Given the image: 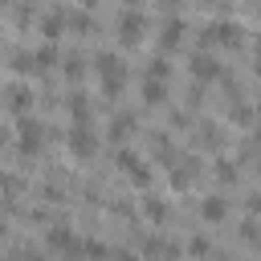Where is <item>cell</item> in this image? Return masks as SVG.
Segmentation results:
<instances>
[{
    "label": "cell",
    "mask_w": 261,
    "mask_h": 261,
    "mask_svg": "<svg viewBox=\"0 0 261 261\" xmlns=\"http://www.w3.org/2000/svg\"><path fill=\"white\" fill-rule=\"evenodd\" d=\"M200 4H216V0H200Z\"/></svg>",
    "instance_id": "39"
},
{
    "label": "cell",
    "mask_w": 261,
    "mask_h": 261,
    "mask_svg": "<svg viewBox=\"0 0 261 261\" xmlns=\"http://www.w3.org/2000/svg\"><path fill=\"white\" fill-rule=\"evenodd\" d=\"M184 163H188V167H175V163H171V188H188V184H192L196 163H192V159H184Z\"/></svg>",
    "instance_id": "21"
},
{
    "label": "cell",
    "mask_w": 261,
    "mask_h": 261,
    "mask_svg": "<svg viewBox=\"0 0 261 261\" xmlns=\"http://www.w3.org/2000/svg\"><path fill=\"white\" fill-rule=\"evenodd\" d=\"M257 249H261V241H257Z\"/></svg>",
    "instance_id": "43"
},
{
    "label": "cell",
    "mask_w": 261,
    "mask_h": 261,
    "mask_svg": "<svg viewBox=\"0 0 261 261\" xmlns=\"http://www.w3.org/2000/svg\"><path fill=\"white\" fill-rule=\"evenodd\" d=\"M216 179H220V184H237V167H232L228 159H216Z\"/></svg>",
    "instance_id": "24"
},
{
    "label": "cell",
    "mask_w": 261,
    "mask_h": 261,
    "mask_svg": "<svg viewBox=\"0 0 261 261\" xmlns=\"http://www.w3.org/2000/svg\"><path fill=\"white\" fill-rule=\"evenodd\" d=\"M16 143H20V155H37V151H41V143H45V126H41L37 118H24V114H20Z\"/></svg>",
    "instance_id": "4"
},
{
    "label": "cell",
    "mask_w": 261,
    "mask_h": 261,
    "mask_svg": "<svg viewBox=\"0 0 261 261\" xmlns=\"http://www.w3.org/2000/svg\"><path fill=\"white\" fill-rule=\"evenodd\" d=\"M135 130H139V118H135V114H126V110H118V114L110 118V139H114V143H122V139H130Z\"/></svg>",
    "instance_id": "12"
},
{
    "label": "cell",
    "mask_w": 261,
    "mask_h": 261,
    "mask_svg": "<svg viewBox=\"0 0 261 261\" xmlns=\"http://www.w3.org/2000/svg\"><path fill=\"white\" fill-rule=\"evenodd\" d=\"M192 77H200V82H212V77H220V65H216V57H212V53H196V57H192Z\"/></svg>",
    "instance_id": "13"
},
{
    "label": "cell",
    "mask_w": 261,
    "mask_h": 261,
    "mask_svg": "<svg viewBox=\"0 0 261 261\" xmlns=\"http://www.w3.org/2000/svg\"><path fill=\"white\" fill-rule=\"evenodd\" d=\"M82 4H86V8H90V4H94V0H82Z\"/></svg>",
    "instance_id": "38"
},
{
    "label": "cell",
    "mask_w": 261,
    "mask_h": 261,
    "mask_svg": "<svg viewBox=\"0 0 261 261\" xmlns=\"http://www.w3.org/2000/svg\"><path fill=\"white\" fill-rule=\"evenodd\" d=\"M241 41H245V29H241L237 20H216V24H208V29H204V45L241 49Z\"/></svg>",
    "instance_id": "3"
},
{
    "label": "cell",
    "mask_w": 261,
    "mask_h": 261,
    "mask_svg": "<svg viewBox=\"0 0 261 261\" xmlns=\"http://www.w3.org/2000/svg\"><path fill=\"white\" fill-rule=\"evenodd\" d=\"M69 118H73V122H90V98H86L82 90L69 98Z\"/></svg>",
    "instance_id": "19"
},
{
    "label": "cell",
    "mask_w": 261,
    "mask_h": 261,
    "mask_svg": "<svg viewBox=\"0 0 261 261\" xmlns=\"http://www.w3.org/2000/svg\"><path fill=\"white\" fill-rule=\"evenodd\" d=\"M155 159H163V167H171L175 163V147H171V139H155Z\"/></svg>",
    "instance_id": "22"
},
{
    "label": "cell",
    "mask_w": 261,
    "mask_h": 261,
    "mask_svg": "<svg viewBox=\"0 0 261 261\" xmlns=\"http://www.w3.org/2000/svg\"><path fill=\"white\" fill-rule=\"evenodd\" d=\"M65 24L77 33V37H86V33H94V16L90 12H65Z\"/></svg>",
    "instance_id": "16"
},
{
    "label": "cell",
    "mask_w": 261,
    "mask_h": 261,
    "mask_svg": "<svg viewBox=\"0 0 261 261\" xmlns=\"http://www.w3.org/2000/svg\"><path fill=\"white\" fill-rule=\"evenodd\" d=\"M4 232H8V224H4V220H0V237H4Z\"/></svg>",
    "instance_id": "36"
},
{
    "label": "cell",
    "mask_w": 261,
    "mask_h": 261,
    "mask_svg": "<svg viewBox=\"0 0 261 261\" xmlns=\"http://www.w3.org/2000/svg\"><path fill=\"white\" fill-rule=\"evenodd\" d=\"M200 130H204V135H200V143H204V147H216V143H220V135H216V126H212V122H204Z\"/></svg>",
    "instance_id": "29"
},
{
    "label": "cell",
    "mask_w": 261,
    "mask_h": 261,
    "mask_svg": "<svg viewBox=\"0 0 261 261\" xmlns=\"http://www.w3.org/2000/svg\"><path fill=\"white\" fill-rule=\"evenodd\" d=\"M159 8H167V12H171V8H179V0H159Z\"/></svg>",
    "instance_id": "33"
},
{
    "label": "cell",
    "mask_w": 261,
    "mask_h": 261,
    "mask_svg": "<svg viewBox=\"0 0 261 261\" xmlns=\"http://www.w3.org/2000/svg\"><path fill=\"white\" fill-rule=\"evenodd\" d=\"M82 253H110L102 241H82Z\"/></svg>",
    "instance_id": "31"
},
{
    "label": "cell",
    "mask_w": 261,
    "mask_h": 261,
    "mask_svg": "<svg viewBox=\"0 0 261 261\" xmlns=\"http://www.w3.org/2000/svg\"><path fill=\"white\" fill-rule=\"evenodd\" d=\"M200 216H204L208 224L228 220V196H204V200H200Z\"/></svg>",
    "instance_id": "10"
},
{
    "label": "cell",
    "mask_w": 261,
    "mask_h": 261,
    "mask_svg": "<svg viewBox=\"0 0 261 261\" xmlns=\"http://www.w3.org/2000/svg\"><path fill=\"white\" fill-rule=\"evenodd\" d=\"M228 118H232V122H237V126H249V122H253V110H249V106H245V102H237V106H232V110H228Z\"/></svg>",
    "instance_id": "23"
},
{
    "label": "cell",
    "mask_w": 261,
    "mask_h": 261,
    "mask_svg": "<svg viewBox=\"0 0 261 261\" xmlns=\"http://www.w3.org/2000/svg\"><path fill=\"white\" fill-rule=\"evenodd\" d=\"M143 212H147L151 224H167V220H171V208H167L159 196H143Z\"/></svg>",
    "instance_id": "14"
},
{
    "label": "cell",
    "mask_w": 261,
    "mask_h": 261,
    "mask_svg": "<svg viewBox=\"0 0 261 261\" xmlns=\"http://www.w3.org/2000/svg\"><path fill=\"white\" fill-rule=\"evenodd\" d=\"M249 212H261V192H257V196L249 200Z\"/></svg>",
    "instance_id": "32"
},
{
    "label": "cell",
    "mask_w": 261,
    "mask_h": 261,
    "mask_svg": "<svg viewBox=\"0 0 261 261\" xmlns=\"http://www.w3.org/2000/svg\"><path fill=\"white\" fill-rule=\"evenodd\" d=\"M4 143H8V130H4V126H0V147H4Z\"/></svg>",
    "instance_id": "34"
},
{
    "label": "cell",
    "mask_w": 261,
    "mask_h": 261,
    "mask_svg": "<svg viewBox=\"0 0 261 261\" xmlns=\"http://www.w3.org/2000/svg\"><path fill=\"white\" fill-rule=\"evenodd\" d=\"M257 139H261V114H257Z\"/></svg>",
    "instance_id": "35"
},
{
    "label": "cell",
    "mask_w": 261,
    "mask_h": 261,
    "mask_svg": "<svg viewBox=\"0 0 261 261\" xmlns=\"http://www.w3.org/2000/svg\"><path fill=\"white\" fill-rule=\"evenodd\" d=\"M61 69H65V77H69V82H82V73H86L82 53H65V57H61Z\"/></svg>",
    "instance_id": "18"
},
{
    "label": "cell",
    "mask_w": 261,
    "mask_h": 261,
    "mask_svg": "<svg viewBox=\"0 0 261 261\" xmlns=\"http://www.w3.org/2000/svg\"><path fill=\"white\" fill-rule=\"evenodd\" d=\"M139 94H143V102H147V106H163V102H167V82H163V77H155V73H147Z\"/></svg>",
    "instance_id": "11"
},
{
    "label": "cell",
    "mask_w": 261,
    "mask_h": 261,
    "mask_svg": "<svg viewBox=\"0 0 261 261\" xmlns=\"http://www.w3.org/2000/svg\"><path fill=\"white\" fill-rule=\"evenodd\" d=\"M4 106H8L12 114H29V110H33V86L8 82V86H4Z\"/></svg>",
    "instance_id": "7"
},
{
    "label": "cell",
    "mask_w": 261,
    "mask_h": 261,
    "mask_svg": "<svg viewBox=\"0 0 261 261\" xmlns=\"http://www.w3.org/2000/svg\"><path fill=\"white\" fill-rule=\"evenodd\" d=\"M143 253H179V249L167 245V241H159V237H147V241H143Z\"/></svg>",
    "instance_id": "25"
},
{
    "label": "cell",
    "mask_w": 261,
    "mask_h": 261,
    "mask_svg": "<svg viewBox=\"0 0 261 261\" xmlns=\"http://www.w3.org/2000/svg\"><path fill=\"white\" fill-rule=\"evenodd\" d=\"M118 171H122L130 184H139V188H147V184H151V167H147L135 151H118Z\"/></svg>",
    "instance_id": "6"
},
{
    "label": "cell",
    "mask_w": 261,
    "mask_h": 261,
    "mask_svg": "<svg viewBox=\"0 0 261 261\" xmlns=\"http://www.w3.org/2000/svg\"><path fill=\"white\" fill-rule=\"evenodd\" d=\"M57 61H61V53H57V45H53V41L37 49V65H41V73H45L49 65H57Z\"/></svg>",
    "instance_id": "20"
},
{
    "label": "cell",
    "mask_w": 261,
    "mask_h": 261,
    "mask_svg": "<svg viewBox=\"0 0 261 261\" xmlns=\"http://www.w3.org/2000/svg\"><path fill=\"white\" fill-rule=\"evenodd\" d=\"M179 45H184V20L171 16V20L159 29V53H171V49H179Z\"/></svg>",
    "instance_id": "9"
},
{
    "label": "cell",
    "mask_w": 261,
    "mask_h": 261,
    "mask_svg": "<svg viewBox=\"0 0 261 261\" xmlns=\"http://www.w3.org/2000/svg\"><path fill=\"white\" fill-rule=\"evenodd\" d=\"M65 147H69V155L73 159H94L98 155V135L90 130V122H73L69 130H65Z\"/></svg>",
    "instance_id": "2"
},
{
    "label": "cell",
    "mask_w": 261,
    "mask_h": 261,
    "mask_svg": "<svg viewBox=\"0 0 261 261\" xmlns=\"http://www.w3.org/2000/svg\"><path fill=\"white\" fill-rule=\"evenodd\" d=\"M143 37H147V16L135 12V8L122 12V16H118V41H122V45H139Z\"/></svg>",
    "instance_id": "5"
},
{
    "label": "cell",
    "mask_w": 261,
    "mask_h": 261,
    "mask_svg": "<svg viewBox=\"0 0 261 261\" xmlns=\"http://www.w3.org/2000/svg\"><path fill=\"white\" fill-rule=\"evenodd\" d=\"M257 16H261V4H257Z\"/></svg>",
    "instance_id": "40"
},
{
    "label": "cell",
    "mask_w": 261,
    "mask_h": 261,
    "mask_svg": "<svg viewBox=\"0 0 261 261\" xmlns=\"http://www.w3.org/2000/svg\"><path fill=\"white\" fill-rule=\"evenodd\" d=\"M12 69H16V73H41V65H37V53H24V49H16V53H12Z\"/></svg>",
    "instance_id": "17"
},
{
    "label": "cell",
    "mask_w": 261,
    "mask_h": 261,
    "mask_svg": "<svg viewBox=\"0 0 261 261\" xmlns=\"http://www.w3.org/2000/svg\"><path fill=\"white\" fill-rule=\"evenodd\" d=\"M0 192L16 196V192H20V179H16V175H8V171H0Z\"/></svg>",
    "instance_id": "27"
},
{
    "label": "cell",
    "mask_w": 261,
    "mask_h": 261,
    "mask_svg": "<svg viewBox=\"0 0 261 261\" xmlns=\"http://www.w3.org/2000/svg\"><path fill=\"white\" fill-rule=\"evenodd\" d=\"M126 4H130V8H139V4H143V0H126Z\"/></svg>",
    "instance_id": "37"
},
{
    "label": "cell",
    "mask_w": 261,
    "mask_h": 261,
    "mask_svg": "<svg viewBox=\"0 0 261 261\" xmlns=\"http://www.w3.org/2000/svg\"><path fill=\"white\" fill-rule=\"evenodd\" d=\"M94 73H98V82H102V94H106V98H118V94H122L126 65H122V57H118V53L98 49V53H94Z\"/></svg>",
    "instance_id": "1"
},
{
    "label": "cell",
    "mask_w": 261,
    "mask_h": 261,
    "mask_svg": "<svg viewBox=\"0 0 261 261\" xmlns=\"http://www.w3.org/2000/svg\"><path fill=\"white\" fill-rule=\"evenodd\" d=\"M188 253H212V245H208L204 237H192V241H188Z\"/></svg>",
    "instance_id": "30"
},
{
    "label": "cell",
    "mask_w": 261,
    "mask_h": 261,
    "mask_svg": "<svg viewBox=\"0 0 261 261\" xmlns=\"http://www.w3.org/2000/svg\"><path fill=\"white\" fill-rule=\"evenodd\" d=\"M45 241H49V249H57V253H82V241L73 237L69 224H53V228L45 232Z\"/></svg>",
    "instance_id": "8"
},
{
    "label": "cell",
    "mask_w": 261,
    "mask_h": 261,
    "mask_svg": "<svg viewBox=\"0 0 261 261\" xmlns=\"http://www.w3.org/2000/svg\"><path fill=\"white\" fill-rule=\"evenodd\" d=\"M147 73H155V77H163V82H167V77H171V65H167V57L159 53V57H155V61L147 65Z\"/></svg>",
    "instance_id": "26"
},
{
    "label": "cell",
    "mask_w": 261,
    "mask_h": 261,
    "mask_svg": "<svg viewBox=\"0 0 261 261\" xmlns=\"http://www.w3.org/2000/svg\"><path fill=\"white\" fill-rule=\"evenodd\" d=\"M65 29H69V24H65V12H45V16H41V33H45V41H57Z\"/></svg>",
    "instance_id": "15"
},
{
    "label": "cell",
    "mask_w": 261,
    "mask_h": 261,
    "mask_svg": "<svg viewBox=\"0 0 261 261\" xmlns=\"http://www.w3.org/2000/svg\"><path fill=\"white\" fill-rule=\"evenodd\" d=\"M12 20H16L20 29H29V20H33V8H29V4H16V12H12Z\"/></svg>",
    "instance_id": "28"
},
{
    "label": "cell",
    "mask_w": 261,
    "mask_h": 261,
    "mask_svg": "<svg viewBox=\"0 0 261 261\" xmlns=\"http://www.w3.org/2000/svg\"><path fill=\"white\" fill-rule=\"evenodd\" d=\"M0 49H4V37H0Z\"/></svg>",
    "instance_id": "41"
},
{
    "label": "cell",
    "mask_w": 261,
    "mask_h": 261,
    "mask_svg": "<svg viewBox=\"0 0 261 261\" xmlns=\"http://www.w3.org/2000/svg\"><path fill=\"white\" fill-rule=\"evenodd\" d=\"M4 4H8V0H0V8H4Z\"/></svg>",
    "instance_id": "42"
}]
</instances>
